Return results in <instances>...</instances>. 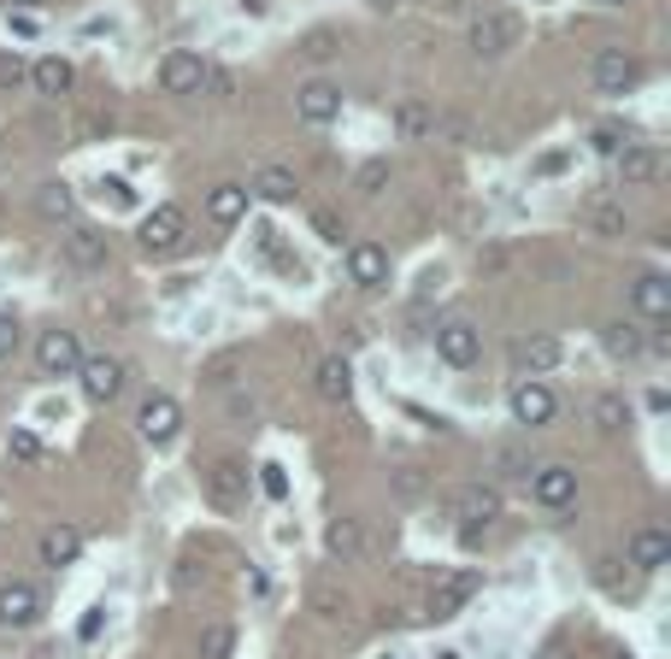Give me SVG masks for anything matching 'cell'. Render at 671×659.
<instances>
[{"mask_svg": "<svg viewBox=\"0 0 671 659\" xmlns=\"http://www.w3.org/2000/svg\"><path fill=\"white\" fill-rule=\"evenodd\" d=\"M183 236H188L183 207H154L148 218H142V247H148V254H178Z\"/></svg>", "mask_w": 671, "mask_h": 659, "instance_id": "10", "label": "cell"}, {"mask_svg": "<svg viewBox=\"0 0 671 659\" xmlns=\"http://www.w3.org/2000/svg\"><path fill=\"white\" fill-rule=\"evenodd\" d=\"M136 430H142V442H154V448L178 442V430H183V406L171 401V394H148V401H142V413H136Z\"/></svg>", "mask_w": 671, "mask_h": 659, "instance_id": "7", "label": "cell"}, {"mask_svg": "<svg viewBox=\"0 0 671 659\" xmlns=\"http://www.w3.org/2000/svg\"><path fill=\"white\" fill-rule=\"evenodd\" d=\"M65 259H71V266H77V271H100V266H107V236H95V230H71V236H65Z\"/></svg>", "mask_w": 671, "mask_h": 659, "instance_id": "28", "label": "cell"}, {"mask_svg": "<svg viewBox=\"0 0 671 659\" xmlns=\"http://www.w3.org/2000/svg\"><path fill=\"white\" fill-rule=\"evenodd\" d=\"M389 188V159H366V166L354 171V195H366V200H377Z\"/></svg>", "mask_w": 671, "mask_h": 659, "instance_id": "34", "label": "cell"}, {"mask_svg": "<svg viewBox=\"0 0 671 659\" xmlns=\"http://www.w3.org/2000/svg\"><path fill=\"white\" fill-rule=\"evenodd\" d=\"M601 347H607L612 359H642V354H648V330H642V325H624V318H612V325L601 330Z\"/></svg>", "mask_w": 671, "mask_h": 659, "instance_id": "26", "label": "cell"}, {"mask_svg": "<svg viewBox=\"0 0 671 659\" xmlns=\"http://www.w3.org/2000/svg\"><path fill=\"white\" fill-rule=\"evenodd\" d=\"M477 595V571H442V577L430 583V619H454V612L465 607V600Z\"/></svg>", "mask_w": 671, "mask_h": 659, "instance_id": "14", "label": "cell"}, {"mask_svg": "<svg viewBox=\"0 0 671 659\" xmlns=\"http://www.w3.org/2000/svg\"><path fill=\"white\" fill-rule=\"evenodd\" d=\"M100 624H107V607H89V612H83V624H77V642H95Z\"/></svg>", "mask_w": 671, "mask_h": 659, "instance_id": "42", "label": "cell"}, {"mask_svg": "<svg viewBox=\"0 0 671 659\" xmlns=\"http://www.w3.org/2000/svg\"><path fill=\"white\" fill-rule=\"evenodd\" d=\"M619 659H631V654H619Z\"/></svg>", "mask_w": 671, "mask_h": 659, "instance_id": "51", "label": "cell"}, {"mask_svg": "<svg viewBox=\"0 0 671 659\" xmlns=\"http://www.w3.org/2000/svg\"><path fill=\"white\" fill-rule=\"evenodd\" d=\"M313 389L325 394L330 406H342L347 394H354V365H347L342 354H325V359H318V371H313Z\"/></svg>", "mask_w": 671, "mask_h": 659, "instance_id": "20", "label": "cell"}, {"mask_svg": "<svg viewBox=\"0 0 671 659\" xmlns=\"http://www.w3.org/2000/svg\"><path fill=\"white\" fill-rule=\"evenodd\" d=\"M7 7H19V12H30V7H41V0H7Z\"/></svg>", "mask_w": 671, "mask_h": 659, "instance_id": "47", "label": "cell"}, {"mask_svg": "<svg viewBox=\"0 0 671 659\" xmlns=\"http://www.w3.org/2000/svg\"><path fill=\"white\" fill-rule=\"evenodd\" d=\"M200 95H212V100H236V77H230V71H212V65H207V83H200Z\"/></svg>", "mask_w": 671, "mask_h": 659, "instance_id": "38", "label": "cell"}, {"mask_svg": "<svg viewBox=\"0 0 671 659\" xmlns=\"http://www.w3.org/2000/svg\"><path fill=\"white\" fill-rule=\"evenodd\" d=\"M513 365L518 371H553V365H560V342H553V335H524V342L513 347Z\"/></svg>", "mask_w": 671, "mask_h": 659, "instance_id": "29", "label": "cell"}, {"mask_svg": "<svg viewBox=\"0 0 671 659\" xmlns=\"http://www.w3.org/2000/svg\"><path fill=\"white\" fill-rule=\"evenodd\" d=\"M589 83L601 95H624V89H636V83H642V60L631 48H601V53H595V65H589Z\"/></svg>", "mask_w": 671, "mask_h": 659, "instance_id": "4", "label": "cell"}, {"mask_svg": "<svg viewBox=\"0 0 671 659\" xmlns=\"http://www.w3.org/2000/svg\"><path fill=\"white\" fill-rule=\"evenodd\" d=\"M589 424L601 436H619V430H631V401L624 394H595V406H589Z\"/></svg>", "mask_w": 671, "mask_h": 659, "instance_id": "30", "label": "cell"}, {"mask_svg": "<svg viewBox=\"0 0 671 659\" xmlns=\"http://www.w3.org/2000/svg\"><path fill=\"white\" fill-rule=\"evenodd\" d=\"M436 659H465V654H460V648H442V654H436Z\"/></svg>", "mask_w": 671, "mask_h": 659, "instance_id": "48", "label": "cell"}, {"mask_svg": "<svg viewBox=\"0 0 671 659\" xmlns=\"http://www.w3.org/2000/svg\"><path fill=\"white\" fill-rule=\"evenodd\" d=\"M601 7H624V0H601Z\"/></svg>", "mask_w": 671, "mask_h": 659, "instance_id": "50", "label": "cell"}, {"mask_svg": "<svg viewBox=\"0 0 671 659\" xmlns=\"http://www.w3.org/2000/svg\"><path fill=\"white\" fill-rule=\"evenodd\" d=\"M7 460L36 465V460H41V436H36V430H12V436H7Z\"/></svg>", "mask_w": 671, "mask_h": 659, "instance_id": "36", "label": "cell"}, {"mask_svg": "<svg viewBox=\"0 0 671 659\" xmlns=\"http://www.w3.org/2000/svg\"><path fill=\"white\" fill-rule=\"evenodd\" d=\"M513 418L524 424V430H542V424L553 418V389L536 383V377H524V383H513Z\"/></svg>", "mask_w": 671, "mask_h": 659, "instance_id": "17", "label": "cell"}, {"mask_svg": "<svg viewBox=\"0 0 671 659\" xmlns=\"http://www.w3.org/2000/svg\"><path fill=\"white\" fill-rule=\"evenodd\" d=\"M236 648V630L230 624H207V636H200V659H230Z\"/></svg>", "mask_w": 671, "mask_h": 659, "instance_id": "35", "label": "cell"}, {"mask_svg": "<svg viewBox=\"0 0 671 659\" xmlns=\"http://www.w3.org/2000/svg\"><path fill=\"white\" fill-rule=\"evenodd\" d=\"M24 77H30V65H24L19 53H0V89H19Z\"/></svg>", "mask_w": 671, "mask_h": 659, "instance_id": "40", "label": "cell"}, {"mask_svg": "<svg viewBox=\"0 0 671 659\" xmlns=\"http://www.w3.org/2000/svg\"><path fill=\"white\" fill-rule=\"evenodd\" d=\"M36 212L48 218V224H71V218H77V195H71L65 183H41L36 188Z\"/></svg>", "mask_w": 671, "mask_h": 659, "instance_id": "31", "label": "cell"}, {"mask_svg": "<svg viewBox=\"0 0 671 659\" xmlns=\"http://www.w3.org/2000/svg\"><path fill=\"white\" fill-rule=\"evenodd\" d=\"M295 112L306 124H330V119H342V89H335L330 77H306L301 89H295Z\"/></svg>", "mask_w": 671, "mask_h": 659, "instance_id": "13", "label": "cell"}, {"mask_svg": "<svg viewBox=\"0 0 671 659\" xmlns=\"http://www.w3.org/2000/svg\"><path fill=\"white\" fill-rule=\"evenodd\" d=\"M100 195H112V207H130V200H136L124 178H100Z\"/></svg>", "mask_w": 671, "mask_h": 659, "instance_id": "44", "label": "cell"}, {"mask_svg": "<svg viewBox=\"0 0 671 659\" xmlns=\"http://www.w3.org/2000/svg\"><path fill=\"white\" fill-rule=\"evenodd\" d=\"M589 224H601V230H624L631 218H624L619 207H589Z\"/></svg>", "mask_w": 671, "mask_h": 659, "instance_id": "43", "label": "cell"}, {"mask_svg": "<svg viewBox=\"0 0 671 659\" xmlns=\"http://www.w3.org/2000/svg\"><path fill=\"white\" fill-rule=\"evenodd\" d=\"M207 495H212V507H236L242 495H247V472H242L236 460H218L212 477H207Z\"/></svg>", "mask_w": 671, "mask_h": 659, "instance_id": "27", "label": "cell"}, {"mask_svg": "<svg viewBox=\"0 0 671 659\" xmlns=\"http://www.w3.org/2000/svg\"><path fill=\"white\" fill-rule=\"evenodd\" d=\"M77 365H83V335L77 330L36 335V371L41 377H77Z\"/></svg>", "mask_w": 671, "mask_h": 659, "instance_id": "3", "label": "cell"}, {"mask_svg": "<svg viewBox=\"0 0 671 659\" xmlns=\"http://www.w3.org/2000/svg\"><path fill=\"white\" fill-rule=\"evenodd\" d=\"M565 166H572V154H548V159H542V166H536V171H542V178H560Z\"/></svg>", "mask_w": 671, "mask_h": 659, "instance_id": "45", "label": "cell"}, {"mask_svg": "<svg viewBox=\"0 0 671 659\" xmlns=\"http://www.w3.org/2000/svg\"><path fill=\"white\" fill-rule=\"evenodd\" d=\"M342 266H347V283L354 289H383L389 283V254L377 242H347Z\"/></svg>", "mask_w": 671, "mask_h": 659, "instance_id": "12", "label": "cell"}, {"mask_svg": "<svg viewBox=\"0 0 671 659\" xmlns=\"http://www.w3.org/2000/svg\"><path fill=\"white\" fill-rule=\"evenodd\" d=\"M589 142H595V154H619V148H624V136H619L612 124H595V136H589Z\"/></svg>", "mask_w": 671, "mask_h": 659, "instance_id": "41", "label": "cell"}, {"mask_svg": "<svg viewBox=\"0 0 671 659\" xmlns=\"http://www.w3.org/2000/svg\"><path fill=\"white\" fill-rule=\"evenodd\" d=\"M77 553H83V530H77V524H53V530L41 536V565H48V571L71 565Z\"/></svg>", "mask_w": 671, "mask_h": 659, "instance_id": "25", "label": "cell"}, {"mask_svg": "<svg viewBox=\"0 0 671 659\" xmlns=\"http://www.w3.org/2000/svg\"><path fill=\"white\" fill-rule=\"evenodd\" d=\"M200 83H207V60H200L195 48H178V53H166V65H159V89H166L171 100H188V95H200Z\"/></svg>", "mask_w": 671, "mask_h": 659, "instance_id": "6", "label": "cell"}, {"mask_svg": "<svg viewBox=\"0 0 671 659\" xmlns=\"http://www.w3.org/2000/svg\"><path fill=\"white\" fill-rule=\"evenodd\" d=\"M36 619H41V595H36V583H24V577L0 583V630H30Z\"/></svg>", "mask_w": 671, "mask_h": 659, "instance_id": "11", "label": "cell"}, {"mask_svg": "<svg viewBox=\"0 0 671 659\" xmlns=\"http://www.w3.org/2000/svg\"><path fill=\"white\" fill-rule=\"evenodd\" d=\"M612 166H619L624 183H654V178H660V154L642 148V142H624V148L612 154Z\"/></svg>", "mask_w": 671, "mask_h": 659, "instance_id": "24", "label": "cell"}, {"mask_svg": "<svg viewBox=\"0 0 671 659\" xmlns=\"http://www.w3.org/2000/svg\"><path fill=\"white\" fill-rule=\"evenodd\" d=\"M454 512H460L465 530H472V524H495V518H501V489H495V483H465Z\"/></svg>", "mask_w": 671, "mask_h": 659, "instance_id": "18", "label": "cell"}, {"mask_svg": "<svg viewBox=\"0 0 671 659\" xmlns=\"http://www.w3.org/2000/svg\"><path fill=\"white\" fill-rule=\"evenodd\" d=\"M207 218H212L218 230L242 224V218H247V188H242V183H218V188H207Z\"/></svg>", "mask_w": 671, "mask_h": 659, "instance_id": "22", "label": "cell"}, {"mask_svg": "<svg viewBox=\"0 0 671 659\" xmlns=\"http://www.w3.org/2000/svg\"><path fill=\"white\" fill-rule=\"evenodd\" d=\"M624 560H631V571H666L671 536L660 524H642V530H631V541H624Z\"/></svg>", "mask_w": 671, "mask_h": 659, "instance_id": "15", "label": "cell"}, {"mask_svg": "<svg viewBox=\"0 0 671 659\" xmlns=\"http://www.w3.org/2000/svg\"><path fill=\"white\" fill-rule=\"evenodd\" d=\"M595 583H601V589H619V565L601 560V565H595Z\"/></svg>", "mask_w": 671, "mask_h": 659, "instance_id": "46", "label": "cell"}, {"mask_svg": "<svg viewBox=\"0 0 671 659\" xmlns=\"http://www.w3.org/2000/svg\"><path fill=\"white\" fill-rule=\"evenodd\" d=\"M124 377H130V365H124L119 354H83V365H77V383H83V394H89L95 406L119 401V394H124Z\"/></svg>", "mask_w": 671, "mask_h": 659, "instance_id": "1", "label": "cell"}, {"mask_svg": "<svg viewBox=\"0 0 671 659\" xmlns=\"http://www.w3.org/2000/svg\"><path fill=\"white\" fill-rule=\"evenodd\" d=\"M530 472H536L530 442H495L484 453V477L489 483H530Z\"/></svg>", "mask_w": 671, "mask_h": 659, "instance_id": "8", "label": "cell"}, {"mask_svg": "<svg viewBox=\"0 0 671 659\" xmlns=\"http://www.w3.org/2000/svg\"><path fill=\"white\" fill-rule=\"evenodd\" d=\"M530 495H536V507L565 512L577 501V472H572V465H536V472H530Z\"/></svg>", "mask_w": 671, "mask_h": 659, "instance_id": "9", "label": "cell"}, {"mask_svg": "<svg viewBox=\"0 0 671 659\" xmlns=\"http://www.w3.org/2000/svg\"><path fill=\"white\" fill-rule=\"evenodd\" d=\"M395 130H401L406 142L436 136V112H430V100H401V107H395Z\"/></svg>", "mask_w": 671, "mask_h": 659, "instance_id": "32", "label": "cell"}, {"mask_svg": "<svg viewBox=\"0 0 671 659\" xmlns=\"http://www.w3.org/2000/svg\"><path fill=\"white\" fill-rule=\"evenodd\" d=\"M436 359L454 365V371H472V365L484 359V330H477L472 318H448V325L436 330Z\"/></svg>", "mask_w": 671, "mask_h": 659, "instance_id": "2", "label": "cell"}, {"mask_svg": "<svg viewBox=\"0 0 671 659\" xmlns=\"http://www.w3.org/2000/svg\"><path fill=\"white\" fill-rule=\"evenodd\" d=\"M631 306H636V318H648V325L671 318V277L666 271H642L631 283Z\"/></svg>", "mask_w": 671, "mask_h": 659, "instance_id": "16", "label": "cell"}, {"mask_svg": "<svg viewBox=\"0 0 671 659\" xmlns=\"http://www.w3.org/2000/svg\"><path fill=\"white\" fill-rule=\"evenodd\" d=\"M30 83H36V95H41V100H65V95H71V83H77V65H71L65 53H48V60H36V65H30Z\"/></svg>", "mask_w": 671, "mask_h": 659, "instance_id": "19", "label": "cell"}, {"mask_svg": "<svg viewBox=\"0 0 671 659\" xmlns=\"http://www.w3.org/2000/svg\"><path fill=\"white\" fill-rule=\"evenodd\" d=\"M465 41H472V53H477V60H501V53H513L518 24L507 19V12H477V19H472V30H465Z\"/></svg>", "mask_w": 671, "mask_h": 659, "instance_id": "5", "label": "cell"}, {"mask_svg": "<svg viewBox=\"0 0 671 659\" xmlns=\"http://www.w3.org/2000/svg\"><path fill=\"white\" fill-rule=\"evenodd\" d=\"M325 548H330V560H342V565L366 560V524H359V518H335L325 530Z\"/></svg>", "mask_w": 671, "mask_h": 659, "instance_id": "21", "label": "cell"}, {"mask_svg": "<svg viewBox=\"0 0 671 659\" xmlns=\"http://www.w3.org/2000/svg\"><path fill=\"white\" fill-rule=\"evenodd\" d=\"M247 195L271 200V207H289V200L301 195V183H295V171H289V166H259V171H254V188H247Z\"/></svg>", "mask_w": 671, "mask_h": 659, "instance_id": "23", "label": "cell"}, {"mask_svg": "<svg viewBox=\"0 0 671 659\" xmlns=\"http://www.w3.org/2000/svg\"><path fill=\"white\" fill-rule=\"evenodd\" d=\"M301 60L306 65H325V60H335V53H342V36H335V30H313V36H301Z\"/></svg>", "mask_w": 671, "mask_h": 659, "instance_id": "33", "label": "cell"}, {"mask_svg": "<svg viewBox=\"0 0 671 659\" xmlns=\"http://www.w3.org/2000/svg\"><path fill=\"white\" fill-rule=\"evenodd\" d=\"M377 7H389V12H395V7H401V0H377Z\"/></svg>", "mask_w": 671, "mask_h": 659, "instance_id": "49", "label": "cell"}, {"mask_svg": "<svg viewBox=\"0 0 671 659\" xmlns=\"http://www.w3.org/2000/svg\"><path fill=\"white\" fill-rule=\"evenodd\" d=\"M19 342H24L19 318H12V313H0V365H7L12 354H19Z\"/></svg>", "mask_w": 671, "mask_h": 659, "instance_id": "39", "label": "cell"}, {"mask_svg": "<svg viewBox=\"0 0 671 659\" xmlns=\"http://www.w3.org/2000/svg\"><path fill=\"white\" fill-rule=\"evenodd\" d=\"M259 495H266V501H289V472L277 460L259 465Z\"/></svg>", "mask_w": 671, "mask_h": 659, "instance_id": "37", "label": "cell"}]
</instances>
